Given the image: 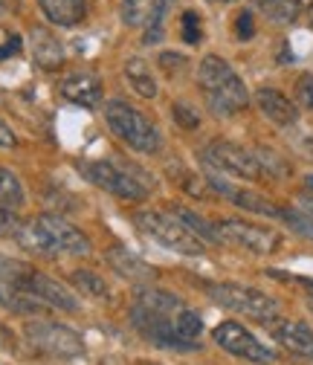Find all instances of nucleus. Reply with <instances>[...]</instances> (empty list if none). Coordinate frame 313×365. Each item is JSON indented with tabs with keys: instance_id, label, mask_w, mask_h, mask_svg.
<instances>
[{
	"instance_id": "bb28decb",
	"label": "nucleus",
	"mask_w": 313,
	"mask_h": 365,
	"mask_svg": "<svg viewBox=\"0 0 313 365\" xmlns=\"http://www.w3.org/2000/svg\"><path fill=\"white\" fill-rule=\"evenodd\" d=\"M258 9L276 24H293L302 12L296 0H258Z\"/></svg>"
},
{
	"instance_id": "ea45409f",
	"label": "nucleus",
	"mask_w": 313,
	"mask_h": 365,
	"mask_svg": "<svg viewBox=\"0 0 313 365\" xmlns=\"http://www.w3.org/2000/svg\"><path fill=\"white\" fill-rule=\"evenodd\" d=\"M0 351H15V334L0 322Z\"/></svg>"
},
{
	"instance_id": "393cba45",
	"label": "nucleus",
	"mask_w": 313,
	"mask_h": 365,
	"mask_svg": "<svg viewBox=\"0 0 313 365\" xmlns=\"http://www.w3.org/2000/svg\"><path fill=\"white\" fill-rule=\"evenodd\" d=\"M24 203H26V195H24L21 180L9 168H0V206L18 212Z\"/></svg>"
},
{
	"instance_id": "f704fd0d",
	"label": "nucleus",
	"mask_w": 313,
	"mask_h": 365,
	"mask_svg": "<svg viewBox=\"0 0 313 365\" xmlns=\"http://www.w3.org/2000/svg\"><path fill=\"white\" fill-rule=\"evenodd\" d=\"M296 96L304 108L313 110V73H304L299 81H296Z\"/></svg>"
},
{
	"instance_id": "1a4fd4ad",
	"label": "nucleus",
	"mask_w": 313,
	"mask_h": 365,
	"mask_svg": "<svg viewBox=\"0 0 313 365\" xmlns=\"http://www.w3.org/2000/svg\"><path fill=\"white\" fill-rule=\"evenodd\" d=\"M212 339L215 345H220L227 354L232 356H241V359H250V362H273L276 359V351L270 345H264L255 334H250L244 325L238 322H220L215 331H212Z\"/></svg>"
},
{
	"instance_id": "4468645a",
	"label": "nucleus",
	"mask_w": 313,
	"mask_h": 365,
	"mask_svg": "<svg viewBox=\"0 0 313 365\" xmlns=\"http://www.w3.org/2000/svg\"><path fill=\"white\" fill-rule=\"evenodd\" d=\"M58 90H61V96H64L67 102H73V105H78V108H96V105L102 102V81H99V76L91 73V70H81V73L67 76V78L58 84Z\"/></svg>"
},
{
	"instance_id": "72a5a7b5",
	"label": "nucleus",
	"mask_w": 313,
	"mask_h": 365,
	"mask_svg": "<svg viewBox=\"0 0 313 365\" xmlns=\"http://www.w3.org/2000/svg\"><path fill=\"white\" fill-rule=\"evenodd\" d=\"M171 113H174V122L180 125V128H186V130H195V128L200 125V116L195 113V108H189V105H183V102H177V105L171 108Z\"/></svg>"
},
{
	"instance_id": "a211bd4d",
	"label": "nucleus",
	"mask_w": 313,
	"mask_h": 365,
	"mask_svg": "<svg viewBox=\"0 0 313 365\" xmlns=\"http://www.w3.org/2000/svg\"><path fill=\"white\" fill-rule=\"evenodd\" d=\"M38 6L56 26H76L87 15V0H38Z\"/></svg>"
},
{
	"instance_id": "a19ab883",
	"label": "nucleus",
	"mask_w": 313,
	"mask_h": 365,
	"mask_svg": "<svg viewBox=\"0 0 313 365\" xmlns=\"http://www.w3.org/2000/svg\"><path fill=\"white\" fill-rule=\"evenodd\" d=\"M0 304H4V307H9V304H12V290H9V287H4V284H0Z\"/></svg>"
},
{
	"instance_id": "0eeeda50",
	"label": "nucleus",
	"mask_w": 313,
	"mask_h": 365,
	"mask_svg": "<svg viewBox=\"0 0 313 365\" xmlns=\"http://www.w3.org/2000/svg\"><path fill=\"white\" fill-rule=\"evenodd\" d=\"M200 157L217 174H232V177H241V180H261L264 177L255 151H250L244 145H235V143H227V140L209 143L200 151Z\"/></svg>"
},
{
	"instance_id": "4c0bfd02",
	"label": "nucleus",
	"mask_w": 313,
	"mask_h": 365,
	"mask_svg": "<svg viewBox=\"0 0 313 365\" xmlns=\"http://www.w3.org/2000/svg\"><path fill=\"white\" fill-rule=\"evenodd\" d=\"M18 145V136H15V130L0 119V148H15Z\"/></svg>"
},
{
	"instance_id": "b1692460",
	"label": "nucleus",
	"mask_w": 313,
	"mask_h": 365,
	"mask_svg": "<svg viewBox=\"0 0 313 365\" xmlns=\"http://www.w3.org/2000/svg\"><path fill=\"white\" fill-rule=\"evenodd\" d=\"M32 272H35V269H32L29 264L0 255V284H4V287H9V290H24L26 282L32 279Z\"/></svg>"
},
{
	"instance_id": "f3484780",
	"label": "nucleus",
	"mask_w": 313,
	"mask_h": 365,
	"mask_svg": "<svg viewBox=\"0 0 313 365\" xmlns=\"http://www.w3.org/2000/svg\"><path fill=\"white\" fill-rule=\"evenodd\" d=\"M255 105L261 108V113L276 122V125H293L299 119V108L276 87H261L255 93Z\"/></svg>"
},
{
	"instance_id": "37998d69",
	"label": "nucleus",
	"mask_w": 313,
	"mask_h": 365,
	"mask_svg": "<svg viewBox=\"0 0 313 365\" xmlns=\"http://www.w3.org/2000/svg\"><path fill=\"white\" fill-rule=\"evenodd\" d=\"M296 6L304 12H313V0H296Z\"/></svg>"
},
{
	"instance_id": "7c9ffc66",
	"label": "nucleus",
	"mask_w": 313,
	"mask_h": 365,
	"mask_svg": "<svg viewBox=\"0 0 313 365\" xmlns=\"http://www.w3.org/2000/svg\"><path fill=\"white\" fill-rule=\"evenodd\" d=\"M180 38L183 43H189V47H197V43L203 41V24H200V15L197 12H183L180 18Z\"/></svg>"
},
{
	"instance_id": "2eb2a0df",
	"label": "nucleus",
	"mask_w": 313,
	"mask_h": 365,
	"mask_svg": "<svg viewBox=\"0 0 313 365\" xmlns=\"http://www.w3.org/2000/svg\"><path fill=\"white\" fill-rule=\"evenodd\" d=\"M270 334H273V339H276L284 351H290V354H296V356H304V359H313V328H310V325L282 319V322H276V325L270 328Z\"/></svg>"
},
{
	"instance_id": "cd10ccee",
	"label": "nucleus",
	"mask_w": 313,
	"mask_h": 365,
	"mask_svg": "<svg viewBox=\"0 0 313 365\" xmlns=\"http://www.w3.org/2000/svg\"><path fill=\"white\" fill-rule=\"evenodd\" d=\"M279 220H284L296 235L313 241V215L310 212H304V209H282L279 212Z\"/></svg>"
},
{
	"instance_id": "423d86ee",
	"label": "nucleus",
	"mask_w": 313,
	"mask_h": 365,
	"mask_svg": "<svg viewBox=\"0 0 313 365\" xmlns=\"http://www.w3.org/2000/svg\"><path fill=\"white\" fill-rule=\"evenodd\" d=\"M78 171L99 186L102 192L113 195V197H122V200H133L140 203L148 197V186L137 180V174L125 171L122 165L111 163V160H87V163H78Z\"/></svg>"
},
{
	"instance_id": "2f4dec72",
	"label": "nucleus",
	"mask_w": 313,
	"mask_h": 365,
	"mask_svg": "<svg viewBox=\"0 0 313 365\" xmlns=\"http://www.w3.org/2000/svg\"><path fill=\"white\" fill-rule=\"evenodd\" d=\"M255 157H258V163H261V171H264V174H273V177H287V174H290L287 163H284L279 154H273V151L258 148V151H255Z\"/></svg>"
},
{
	"instance_id": "9b49d317",
	"label": "nucleus",
	"mask_w": 313,
	"mask_h": 365,
	"mask_svg": "<svg viewBox=\"0 0 313 365\" xmlns=\"http://www.w3.org/2000/svg\"><path fill=\"white\" fill-rule=\"evenodd\" d=\"M38 223L43 226V232L50 235V241L56 244L58 252H70V255H91V241L81 230L58 215H38Z\"/></svg>"
},
{
	"instance_id": "c9c22d12",
	"label": "nucleus",
	"mask_w": 313,
	"mask_h": 365,
	"mask_svg": "<svg viewBox=\"0 0 313 365\" xmlns=\"http://www.w3.org/2000/svg\"><path fill=\"white\" fill-rule=\"evenodd\" d=\"M235 32H238L241 41H250V38L255 35V21H252V12H250V9H244V12L238 15V21H235Z\"/></svg>"
},
{
	"instance_id": "5701e85b",
	"label": "nucleus",
	"mask_w": 313,
	"mask_h": 365,
	"mask_svg": "<svg viewBox=\"0 0 313 365\" xmlns=\"http://www.w3.org/2000/svg\"><path fill=\"white\" fill-rule=\"evenodd\" d=\"M174 217L180 220L192 235H197L203 244H206V241H209V244H223V238H220V232H217V226H212L209 220H203L197 212H192V209H174Z\"/></svg>"
},
{
	"instance_id": "c03bdc74",
	"label": "nucleus",
	"mask_w": 313,
	"mask_h": 365,
	"mask_svg": "<svg viewBox=\"0 0 313 365\" xmlns=\"http://www.w3.org/2000/svg\"><path fill=\"white\" fill-rule=\"evenodd\" d=\"M304 182H307V192H313V174H307V177H304Z\"/></svg>"
},
{
	"instance_id": "7ed1b4c3",
	"label": "nucleus",
	"mask_w": 313,
	"mask_h": 365,
	"mask_svg": "<svg viewBox=\"0 0 313 365\" xmlns=\"http://www.w3.org/2000/svg\"><path fill=\"white\" fill-rule=\"evenodd\" d=\"M133 223H137L148 238H154L157 244H163L165 250H171L177 255H203V250H206V244L197 235H192L174 215L143 209L133 215Z\"/></svg>"
},
{
	"instance_id": "a878e982",
	"label": "nucleus",
	"mask_w": 313,
	"mask_h": 365,
	"mask_svg": "<svg viewBox=\"0 0 313 365\" xmlns=\"http://www.w3.org/2000/svg\"><path fill=\"white\" fill-rule=\"evenodd\" d=\"M171 328H174V334L180 336L183 342H197V336L203 334V319L192 307H183L180 313L171 319Z\"/></svg>"
},
{
	"instance_id": "79ce46f5",
	"label": "nucleus",
	"mask_w": 313,
	"mask_h": 365,
	"mask_svg": "<svg viewBox=\"0 0 313 365\" xmlns=\"http://www.w3.org/2000/svg\"><path fill=\"white\" fill-rule=\"evenodd\" d=\"M302 209H304V212H310V215H313V192H310V195H304V197H302Z\"/></svg>"
},
{
	"instance_id": "6ab92c4d",
	"label": "nucleus",
	"mask_w": 313,
	"mask_h": 365,
	"mask_svg": "<svg viewBox=\"0 0 313 365\" xmlns=\"http://www.w3.org/2000/svg\"><path fill=\"white\" fill-rule=\"evenodd\" d=\"M137 304H143L145 310H151V313H157V316L168 319V322H171V319L186 307L180 299L174 296V293H168V290H154V287L140 290V293H137Z\"/></svg>"
},
{
	"instance_id": "473e14b6",
	"label": "nucleus",
	"mask_w": 313,
	"mask_h": 365,
	"mask_svg": "<svg viewBox=\"0 0 313 365\" xmlns=\"http://www.w3.org/2000/svg\"><path fill=\"white\" fill-rule=\"evenodd\" d=\"M21 226H24V220L18 217V212L0 206V238H12V241H15V235H18Z\"/></svg>"
},
{
	"instance_id": "ddd939ff",
	"label": "nucleus",
	"mask_w": 313,
	"mask_h": 365,
	"mask_svg": "<svg viewBox=\"0 0 313 365\" xmlns=\"http://www.w3.org/2000/svg\"><path fill=\"white\" fill-rule=\"evenodd\" d=\"M21 293H32L38 302L50 304V307H58V310H67V313H76L78 310V299L64 284H58L56 279L43 276V272H38V269L32 272V279L26 282V287Z\"/></svg>"
},
{
	"instance_id": "49530a36",
	"label": "nucleus",
	"mask_w": 313,
	"mask_h": 365,
	"mask_svg": "<svg viewBox=\"0 0 313 365\" xmlns=\"http://www.w3.org/2000/svg\"><path fill=\"white\" fill-rule=\"evenodd\" d=\"M0 9H4V0H0Z\"/></svg>"
},
{
	"instance_id": "58836bf2",
	"label": "nucleus",
	"mask_w": 313,
	"mask_h": 365,
	"mask_svg": "<svg viewBox=\"0 0 313 365\" xmlns=\"http://www.w3.org/2000/svg\"><path fill=\"white\" fill-rule=\"evenodd\" d=\"M21 53V38L18 35H9L6 43L0 47V58H6V56H18Z\"/></svg>"
},
{
	"instance_id": "f257e3e1",
	"label": "nucleus",
	"mask_w": 313,
	"mask_h": 365,
	"mask_svg": "<svg viewBox=\"0 0 313 365\" xmlns=\"http://www.w3.org/2000/svg\"><path fill=\"white\" fill-rule=\"evenodd\" d=\"M197 84L206 93L209 108L217 116H232L250 105V90L241 81V76L232 70L230 61L220 56H206L197 67Z\"/></svg>"
},
{
	"instance_id": "aec40b11",
	"label": "nucleus",
	"mask_w": 313,
	"mask_h": 365,
	"mask_svg": "<svg viewBox=\"0 0 313 365\" xmlns=\"http://www.w3.org/2000/svg\"><path fill=\"white\" fill-rule=\"evenodd\" d=\"M125 78L133 87V93H140L143 99H157V93H160L157 78H154L151 67L143 58H128L125 61Z\"/></svg>"
},
{
	"instance_id": "6e6552de",
	"label": "nucleus",
	"mask_w": 313,
	"mask_h": 365,
	"mask_svg": "<svg viewBox=\"0 0 313 365\" xmlns=\"http://www.w3.org/2000/svg\"><path fill=\"white\" fill-rule=\"evenodd\" d=\"M217 232L223 241H230L252 255H273L282 247V235L276 230H267V226H258L241 217H223L217 223Z\"/></svg>"
},
{
	"instance_id": "39448f33",
	"label": "nucleus",
	"mask_w": 313,
	"mask_h": 365,
	"mask_svg": "<svg viewBox=\"0 0 313 365\" xmlns=\"http://www.w3.org/2000/svg\"><path fill=\"white\" fill-rule=\"evenodd\" d=\"M24 336L29 339V345L35 351L56 356V359H73L87 351L81 334H76L73 328H67L61 322H50V319H32V322H26Z\"/></svg>"
},
{
	"instance_id": "c85d7f7f",
	"label": "nucleus",
	"mask_w": 313,
	"mask_h": 365,
	"mask_svg": "<svg viewBox=\"0 0 313 365\" xmlns=\"http://www.w3.org/2000/svg\"><path fill=\"white\" fill-rule=\"evenodd\" d=\"M154 0H122V21L128 26H145Z\"/></svg>"
},
{
	"instance_id": "e433bc0d",
	"label": "nucleus",
	"mask_w": 313,
	"mask_h": 365,
	"mask_svg": "<svg viewBox=\"0 0 313 365\" xmlns=\"http://www.w3.org/2000/svg\"><path fill=\"white\" fill-rule=\"evenodd\" d=\"M157 61H160V67H163L165 73H183V67L189 64L186 56H177V53H163Z\"/></svg>"
},
{
	"instance_id": "4be33fe9",
	"label": "nucleus",
	"mask_w": 313,
	"mask_h": 365,
	"mask_svg": "<svg viewBox=\"0 0 313 365\" xmlns=\"http://www.w3.org/2000/svg\"><path fill=\"white\" fill-rule=\"evenodd\" d=\"M73 284H76L87 299H96V302H111V299H113L111 284L99 276V272H91V269H76V272H73Z\"/></svg>"
},
{
	"instance_id": "c756f323",
	"label": "nucleus",
	"mask_w": 313,
	"mask_h": 365,
	"mask_svg": "<svg viewBox=\"0 0 313 365\" xmlns=\"http://www.w3.org/2000/svg\"><path fill=\"white\" fill-rule=\"evenodd\" d=\"M168 9H171V0H154L148 24H145V43H154V41L163 38V24H165Z\"/></svg>"
},
{
	"instance_id": "f8f14e48",
	"label": "nucleus",
	"mask_w": 313,
	"mask_h": 365,
	"mask_svg": "<svg viewBox=\"0 0 313 365\" xmlns=\"http://www.w3.org/2000/svg\"><path fill=\"white\" fill-rule=\"evenodd\" d=\"M105 261L111 264V269L116 272V276H122L125 282H133V284H148L157 276V269L148 261H143L137 252H130L125 247H108Z\"/></svg>"
},
{
	"instance_id": "a18cd8bd",
	"label": "nucleus",
	"mask_w": 313,
	"mask_h": 365,
	"mask_svg": "<svg viewBox=\"0 0 313 365\" xmlns=\"http://www.w3.org/2000/svg\"><path fill=\"white\" fill-rule=\"evenodd\" d=\"M215 4H235V0H215Z\"/></svg>"
},
{
	"instance_id": "9d476101",
	"label": "nucleus",
	"mask_w": 313,
	"mask_h": 365,
	"mask_svg": "<svg viewBox=\"0 0 313 365\" xmlns=\"http://www.w3.org/2000/svg\"><path fill=\"white\" fill-rule=\"evenodd\" d=\"M130 325L137 328L151 345H157V348H168V351H195L197 348V342H183L180 336H177L168 319L145 310L143 304L130 307Z\"/></svg>"
},
{
	"instance_id": "20e7f679",
	"label": "nucleus",
	"mask_w": 313,
	"mask_h": 365,
	"mask_svg": "<svg viewBox=\"0 0 313 365\" xmlns=\"http://www.w3.org/2000/svg\"><path fill=\"white\" fill-rule=\"evenodd\" d=\"M206 293L215 304L235 310L241 316H250V319H258V322H270L282 310L273 296H267L255 287H247V284H206Z\"/></svg>"
},
{
	"instance_id": "412c9836",
	"label": "nucleus",
	"mask_w": 313,
	"mask_h": 365,
	"mask_svg": "<svg viewBox=\"0 0 313 365\" xmlns=\"http://www.w3.org/2000/svg\"><path fill=\"white\" fill-rule=\"evenodd\" d=\"M15 241H18L24 250H29V252H38V255H56V252H58V250H56V244L50 241V235L43 232V226L38 223V217H32V220H24V226L18 230Z\"/></svg>"
},
{
	"instance_id": "f03ea898",
	"label": "nucleus",
	"mask_w": 313,
	"mask_h": 365,
	"mask_svg": "<svg viewBox=\"0 0 313 365\" xmlns=\"http://www.w3.org/2000/svg\"><path fill=\"white\" fill-rule=\"evenodd\" d=\"M105 122L108 128L119 136L125 145H130L133 151H143V154H154L163 145V133L157 125H151L140 110H133L130 105L113 99L105 105Z\"/></svg>"
},
{
	"instance_id": "dca6fc26",
	"label": "nucleus",
	"mask_w": 313,
	"mask_h": 365,
	"mask_svg": "<svg viewBox=\"0 0 313 365\" xmlns=\"http://www.w3.org/2000/svg\"><path fill=\"white\" fill-rule=\"evenodd\" d=\"M29 43H32V56H35V64L41 70H58L67 58L64 53V43L43 26H32L29 32Z\"/></svg>"
}]
</instances>
